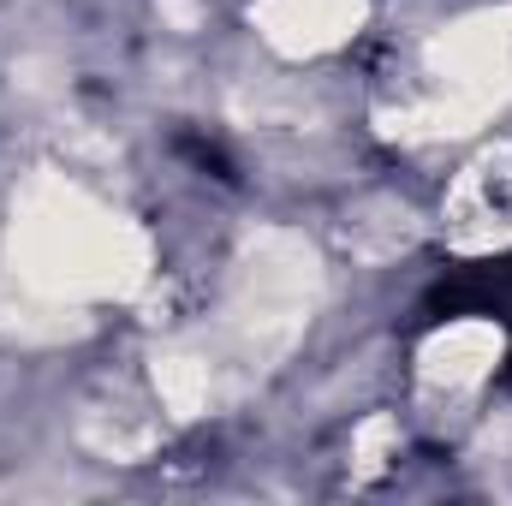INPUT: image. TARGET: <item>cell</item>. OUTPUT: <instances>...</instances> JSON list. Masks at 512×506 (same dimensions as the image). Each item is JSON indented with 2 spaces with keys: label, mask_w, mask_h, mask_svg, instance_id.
Wrapping results in <instances>:
<instances>
[{
  "label": "cell",
  "mask_w": 512,
  "mask_h": 506,
  "mask_svg": "<svg viewBox=\"0 0 512 506\" xmlns=\"http://www.w3.org/2000/svg\"><path fill=\"white\" fill-rule=\"evenodd\" d=\"M429 310H441V316H507L512 322V256L441 280L435 298H429Z\"/></svg>",
  "instance_id": "6da1fadb"
}]
</instances>
